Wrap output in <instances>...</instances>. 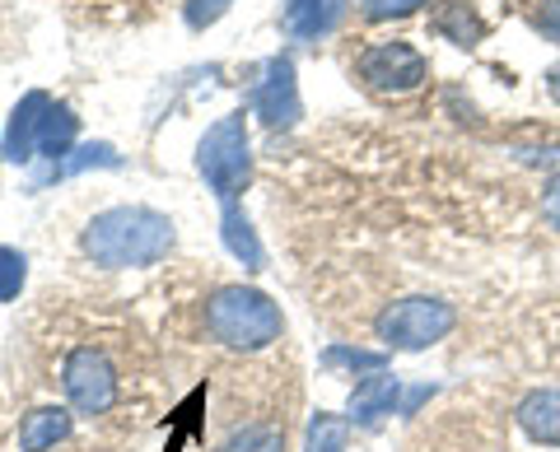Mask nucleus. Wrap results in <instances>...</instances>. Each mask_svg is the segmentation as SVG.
<instances>
[{"label":"nucleus","mask_w":560,"mask_h":452,"mask_svg":"<svg viewBox=\"0 0 560 452\" xmlns=\"http://www.w3.org/2000/svg\"><path fill=\"white\" fill-rule=\"evenodd\" d=\"M84 252H90L94 266H108V271L154 266L173 252V219L150 211V205H113V211L90 219Z\"/></svg>","instance_id":"obj_1"},{"label":"nucleus","mask_w":560,"mask_h":452,"mask_svg":"<svg viewBox=\"0 0 560 452\" xmlns=\"http://www.w3.org/2000/svg\"><path fill=\"white\" fill-rule=\"evenodd\" d=\"M206 332L220 345H230V350H261V345L280 341L285 318L261 289L224 285L206 299Z\"/></svg>","instance_id":"obj_2"},{"label":"nucleus","mask_w":560,"mask_h":452,"mask_svg":"<svg viewBox=\"0 0 560 452\" xmlns=\"http://www.w3.org/2000/svg\"><path fill=\"white\" fill-rule=\"evenodd\" d=\"M197 168H201V178L210 182V191H215L224 205H234V197L248 187V173H253L248 121H243V112L220 117L215 127L206 131V141L197 150Z\"/></svg>","instance_id":"obj_3"},{"label":"nucleus","mask_w":560,"mask_h":452,"mask_svg":"<svg viewBox=\"0 0 560 452\" xmlns=\"http://www.w3.org/2000/svg\"><path fill=\"white\" fill-rule=\"evenodd\" d=\"M453 322H458L453 304L430 299V294H411V299L378 312V341L393 345V350H425V345L453 332Z\"/></svg>","instance_id":"obj_4"},{"label":"nucleus","mask_w":560,"mask_h":452,"mask_svg":"<svg viewBox=\"0 0 560 452\" xmlns=\"http://www.w3.org/2000/svg\"><path fill=\"white\" fill-rule=\"evenodd\" d=\"M61 388H66V402L75 406L80 415H103V411H113L117 402V373H113V364L103 350H75V355H66L61 364Z\"/></svg>","instance_id":"obj_5"},{"label":"nucleus","mask_w":560,"mask_h":452,"mask_svg":"<svg viewBox=\"0 0 560 452\" xmlns=\"http://www.w3.org/2000/svg\"><path fill=\"white\" fill-rule=\"evenodd\" d=\"M360 80L378 94H411L425 80V57L407 43H374L360 57Z\"/></svg>","instance_id":"obj_6"},{"label":"nucleus","mask_w":560,"mask_h":452,"mask_svg":"<svg viewBox=\"0 0 560 452\" xmlns=\"http://www.w3.org/2000/svg\"><path fill=\"white\" fill-rule=\"evenodd\" d=\"M253 112L267 127H294L300 121V84H294L290 57H267L253 80Z\"/></svg>","instance_id":"obj_7"},{"label":"nucleus","mask_w":560,"mask_h":452,"mask_svg":"<svg viewBox=\"0 0 560 452\" xmlns=\"http://www.w3.org/2000/svg\"><path fill=\"white\" fill-rule=\"evenodd\" d=\"M51 112V98L47 94H24L14 103V112L5 121V135H0V154L10 164H28L38 154V135H43V121Z\"/></svg>","instance_id":"obj_8"},{"label":"nucleus","mask_w":560,"mask_h":452,"mask_svg":"<svg viewBox=\"0 0 560 452\" xmlns=\"http://www.w3.org/2000/svg\"><path fill=\"white\" fill-rule=\"evenodd\" d=\"M350 0H285V10H280V24H285L290 38H323L346 14Z\"/></svg>","instance_id":"obj_9"},{"label":"nucleus","mask_w":560,"mask_h":452,"mask_svg":"<svg viewBox=\"0 0 560 452\" xmlns=\"http://www.w3.org/2000/svg\"><path fill=\"white\" fill-rule=\"evenodd\" d=\"M518 425H523L528 439L560 448V388H541V392L523 396L518 402Z\"/></svg>","instance_id":"obj_10"},{"label":"nucleus","mask_w":560,"mask_h":452,"mask_svg":"<svg viewBox=\"0 0 560 452\" xmlns=\"http://www.w3.org/2000/svg\"><path fill=\"white\" fill-rule=\"evenodd\" d=\"M393 406H397V378L383 369L350 392V420L355 425H378L383 415H393Z\"/></svg>","instance_id":"obj_11"},{"label":"nucleus","mask_w":560,"mask_h":452,"mask_svg":"<svg viewBox=\"0 0 560 452\" xmlns=\"http://www.w3.org/2000/svg\"><path fill=\"white\" fill-rule=\"evenodd\" d=\"M66 433H70V411L38 406V411H28L20 425V452H47V448H57Z\"/></svg>","instance_id":"obj_12"},{"label":"nucleus","mask_w":560,"mask_h":452,"mask_svg":"<svg viewBox=\"0 0 560 452\" xmlns=\"http://www.w3.org/2000/svg\"><path fill=\"white\" fill-rule=\"evenodd\" d=\"M220 234H224V248H230L234 257L248 271H261V262H267V252H261V242L253 234V224L248 215L238 211V205H224V215H220Z\"/></svg>","instance_id":"obj_13"},{"label":"nucleus","mask_w":560,"mask_h":452,"mask_svg":"<svg viewBox=\"0 0 560 452\" xmlns=\"http://www.w3.org/2000/svg\"><path fill=\"white\" fill-rule=\"evenodd\" d=\"M75 127H80V117L66 108V103H51V112L43 121V135H38V154L51 164H61L66 159V150L70 141H75Z\"/></svg>","instance_id":"obj_14"},{"label":"nucleus","mask_w":560,"mask_h":452,"mask_svg":"<svg viewBox=\"0 0 560 452\" xmlns=\"http://www.w3.org/2000/svg\"><path fill=\"white\" fill-rule=\"evenodd\" d=\"M434 28H440L448 43H458V47H477V43L486 38V24H481L467 5H458V0L440 10V20H434Z\"/></svg>","instance_id":"obj_15"},{"label":"nucleus","mask_w":560,"mask_h":452,"mask_svg":"<svg viewBox=\"0 0 560 452\" xmlns=\"http://www.w3.org/2000/svg\"><path fill=\"white\" fill-rule=\"evenodd\" d=\"M285 448V429L280 425H243L220 443V452H280Z\"/></svg>","instance_id":"obj_16"},{"label":"nucleus","mask_w":560,"mask_h":452,"mask_svg":"<svg viewBox=\"0 0 560 452\" xmlns=\"http://www.w3.org/2000/svg\"><path fill=\"white\" fill-rule=\"evenodd\" d=\"M346 420L341 415H327L318 411L313 415V425H308V439H304V452H346Z\"/></svg>","instance_id":"obj_17"},{"label":"nucleus","mask_w":560,"mask_h":452,"mask_svg":"<svg viewBox=\"0 0 560 452\" xmlns=\"http://www.w3.org/2000/svg\"><path fill=\"white\" fill-rule=\"evenodd\" d=\"M117 164H121V154L98 141V145H80L75 154H66L51 173H57V178H70V173H84V168H117Z\"/></svg>","instance_id":"obj_18"},{"label":"nucleus","mask_w":560,"mask_h":452,"mask_svg":"<svg viewBox=\"0 0 560 452\" xmlns=\"http://www.w3.org/2000/svg\"><path fill=\"white\" fill-rule=\"evenodd\" d=\"M28 281V262L20 248H0V304L20 299V289Z\"/></svg>","instance_id":"obj_19"},{"label":"nucleus","mask_w":560,"mask_h":452,"mask_svg":"<svg viewBox=\"0 0 560 452\" xmlns=\"http://www.w3.org/2000/svg\"><path fill=\"white\" fill-rule=\"evenodd\" d=\"M327 364L337 369V364H346V369H383V355H364V350H350V345H331L327 350Z\"/></svg>","instance_id":"obj_20"},{"label":"nucleus","mask_w":560,"mask_h":452,"mask_svg":"<svg viewBox=\"0 0 560 452\" xmlns=\"http://www.w3.org/2000/svg\"><path fill=\"white\" fill-rule=\"evenodd\" d=\"M230 5H234V0H187V24L191 28H206V24H215Z\"/></svg>","instance_id":"obj_21"},{"label":"nucleus","mask_w":560,"mask_h":452,"mask_svg":"<svg viewBox=\"0 0 560 452\" xmlns=\"http://www.w3.org/2000/svg\"><path fill=\"white\" fill-rule=\"evenodd\" d=\"M420 5H425V0H364V14H370V20H401V14H411Z\"/></svg>","instance_id":"obj_22"},{"label":"nucleus","mask_w":560,"mask_h":452,"mask_svg":"<svg viewBox=\"0 0 560 452\" xmlns=\"http://www.w3.org/2000/svg\"><path fill=\"white\" fill-rule=\"evenodd\" d=\"M537 28H541V38H551V43L560 47V0H541Z\"/></svg>","instance_id":"obj_23"},{"label":"nucleus","mask_w":560,"mask_h":452,"mask_svg":"<svg viewBox=\"0 0 560 452\" xmlns=\"http://www.w3.org/2000/svg\"><path fill=\"white\" fill-rule=\"evenodd\" d=\"M541 215H547L551 229H560V173L547 182V191H541Z\"/></svg>","instance_id":"obj_24"}]
</instances>
